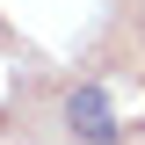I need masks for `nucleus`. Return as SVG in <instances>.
<instances>
[{
    "mask_svg": "<svg viewBox=\"0 0 145 145\" xmlns=\"http://www.w3.org/2000/svg\"><path fill=\"white\" fill-rule=\"evenodd\" d=\"M145 123V87L123 72H102V80H80L65 94V131L80 145H116Z\"/></svg>",
    "mask_w": 145,
    "mask_h": 145,
    "instance_id": "f257e3e1",
    "label": "nucleus"
}]
</instances>
